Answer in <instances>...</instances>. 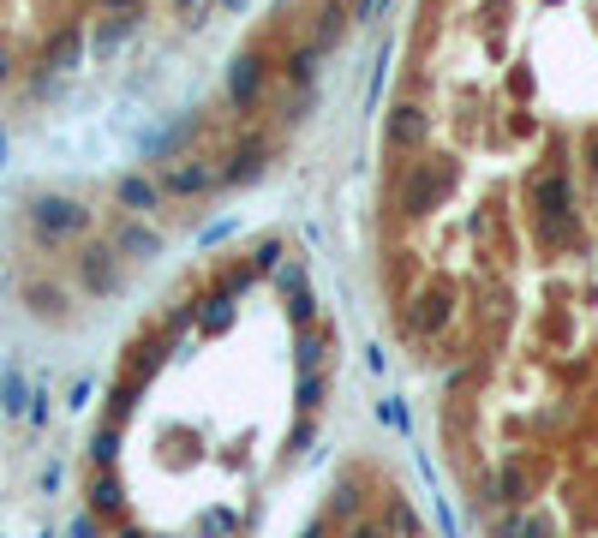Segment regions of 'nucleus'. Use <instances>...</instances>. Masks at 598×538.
I'll use <instances>...</instances> for the list:
<instances>
[{
	"label": "nucleus",
	"mask_w": 598,
	"mask_h": 538,
	"mask_svg": "<svg viewBox=\"0 0 598 538\" xmlns=\"http://www.w3.org/2000/svg\"><path fill=\"white\" fill-rule=\"evenodd\" d=\"M0 156H6V132H0Z\"/></svg>",
	"instance_id": "obj_6"
},
{
	"label": "nucleus",
	"mask_w": 598,
	"mask_h": 538,
	"mask_svg": "<svg viewBox=\"0 0 598 538\" xmlns=\"http://www.w3.org/2000/svg\"><path fill=\"white\" fill-rule=\"evenodd\" d=\"M598 234V0H414L377 150V294L449 371Z\"/></svg>",
	"instance_id": "obj_1"
},
{
	"label": "nucleus",
	"mask_w": 598,
	"mask_h": 538,
	"mask_svg": "<svg viewBox=\"0 0 598 538\" xmlns=\"http://www.w3.org/2000/svg\"><path fill=\"white\" fill-rule=\"evenodd\" d=\"M6 78H13V55H6V48H0V85H6Z\"/></svg>",
	"instance_id": "obj_5"
},
{
	"label": "nucleus",
	"mask_w": 598,
	"mask_h": 538,
	"mask_svg": "<svg viewBox=\"0 0 598 538\" xmlns=\"http://www.w3.org/2000/svg\"><path fill=\"white\" fill-rule=\"evenodd\" d=\"M305 538H425V526L401 496V484H389L377 467H354L324 496Z\"/></svg>",
	"instance_id": "obj_3"
},
{
	"label": "nucleus",
	"mask_w": 598,
	"mask_h": 538,
	"mask_svg": "<svg viewBox=\"0 0 598 538\" xmlns=\"http://www.w3.org/2000/svg\"><path fill=\"white\" fill-rule=\"evenodd\" d=\"M437 437L479 538H598V234L443 371Z\"/></svg>",
	"instance_id": "obj_2"
},
{
	"label": "nucleus",
	"mask_w": 598,
	"mask_h": 538,
	"mask_svg": "<svg viewBox=\"0 0 598 538\" xmlns=\"http://www.w3.org/2000/svg\"><path fill=\"white\" fill-rule=\"evenodd\" d=\"M30 222H36V234H43L48 245H55V240L85 234V227H90V210H85V204H72V198H36V204H30Z\"/></svg>",
	"instance_id": "obj_4"
}]
</instances>
